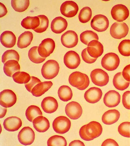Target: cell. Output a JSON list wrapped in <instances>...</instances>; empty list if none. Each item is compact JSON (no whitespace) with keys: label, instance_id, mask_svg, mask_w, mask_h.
Wrapping results in <instances>:
<instances>
[{"label":"cell","instance_id":"24","mask_svg":"<svg viewBox=\"0 0 130 146\" xmlns=\"http://www.w3.org/2000/svg\"><path fill=\"white\" fill-rule=\"evenodd\" d=\"M16 41L15 35L11 31H4L1 35V43L5 48H13L15 45Z\"/></svg>","mask_w":130,"mask_h":146},{"label":"cell","instance_id":"40","mask_svg":"<svg viewBox=\"0 0 130 146\" xmlns=\"http://www.w3.org/2000/svg\"><path fill=\"white\" fill-rule=\"evenodd\" d=\"M40 20V25L39 26L34 30L37 33H43L46 31L48 28L49 20L48 17L45 15H39L37 16Z\"/></svg>","mask_w":130,"mask_h":146},{"label":"cell","instance_id":"3","mask_svg":"<svg viewBox=\"0 0 130 146\" xmlns=\"http://www.w3.org/2000/svg\"><path fill=\"white\" fill-rule=\"evenodd\" d=\"M59 70L58 62L55 60H49L42 66L41 74L45 79H52L57 76Z\"/></svg>","mask_w":130,"mask_h":146},{"label":"cell","instance_id":"48","mask_svg":"<svg viewBox=\"0 0 130 146\" xmlns=\"http://www.w3.org/2000/svg\"><path fill=\"white\" fill-rule=\"evenodd\" d=\"M0 6H1V15L0 17L1 18L5 16L8 13V11L7 8L4 5L1 3H0Z\"/></svg>","mask_w":130,"mask_h":146},{"label":"cell","instance_id":"8","mask_svg":"<svg viewBox=\"0 0 130 146\" xmlns=\"http://www.w3.org/2000/svg\"><path fill=\"white\" fill-rule=\"evenodd\" d=\"M17 96L14 92L5 89L0 93V105L2 107L9 108L13 107L17 101Z\"/></svg>","mask_w":130,"mask_h":146},{"label":"cell","instance_id":"26","mask_svg":"<svg viewBox=\"0 0 130 146\" xmlns=\"http://www.w3.org/2000/svg\"><path fill=\"white\" fill-rule=\"evenodd\" d=\"M53 85V82L51 81L41 82L34 87L32 89L31 93L35 97H39L48 91Z\"/></svg>","mask_w":130,"mask_h":146},{"label":"cell","instance_id":"33","mask_svg":"<svg viewBox=\"0 0 130 146\" xmlns=\"http://www.w3.org/2000/svg\"><path fill=\"white\" fill-rule=\"evenodd\" d=\"M80 39L82 43L88 45L89 42L93 40L98 41L99 37L96 33L91 31H86L80 35Z\"/></svg>","mask_w":130,"mask_h":146},{"label":"cell","instance_id":"6","mask_svg":"<svg viewBox=\"0 0 130 146\" xmlns=\"http://www.w3.org/2000/svg\"><path fill=\"white\" fill-rule=\"evenodd\" d=\"M129 28L128 26L124 22L115 23L111 27L110 33L113 38L121 39L128 34Z\"/></svg>","mask_w":130,"mask_h":146},{"label":"cell","instance_id":"12","mask_svg":"<svg viewBox=\"0 0 130 146\" xmlns=\"http://www.w3.org/2000/svg\"><path fill=\"white\" fill-rule=\"evenodd\" d=\"M129 11L124 5L119 4L113 6L111 11L113 19L118 22H122L128 18Z\"/></svg>","mask_w":130,"mask_h":146},{"label":"cell","instance_id":"13","mask_svg":"<svg viewBox=\"0 0 130 146\" xmlns=\"http://www.w3.org/2000/svg\"><path fill=\"white\" fill-rule=\"evenodd\" d=\"M65 112L66 114L70 119L76 120L81 117L83 110L81 106L79 103L72 101L66 106Z\"/></svg>","mask_w":130,"mask_h":146},{"label":"cell","instance_id":"22","mask_svg":"<svg viewBox=\"0 0 130 146\" xmlns=\"http://www.w3.org/2000/svg\"><path fill=\"white\" fill-rule=\"evenodd\" d=\"M68 23L65 19L58 17L52 21L51 29L52 32L56 34H61L67 29Z\"/></svg>","mask_w":130,"mask_h":146},{"label":"cell","instance_id":"7","mask_svg":"<svg viewBox=\"0 0 130 146\" xmlns=\"http://www.w3.org/2000/svg\"><path fill=\"white\" fill-rule=\"evenodd\" d=\"M91 77L93 83L99 86H105L109 81L107 73L101 69H97L93 70L91 73Z\"/></svg>","mask_w":130,"mask_h":146},{"label":"cell","instance_id":"15","mask_svg":"<svg viewBox=\"0 0 130 146\" xmlns=\"http://www.w3.org/2000/svg\"><path fill=\"white\" fill-rule=\"evenodd\" d=\"M61 41L64 46L67 48H71L76 46L79 39L76 33L72 30H69L61 36Z\"/></svg>","mask_w":130,"mask_h":146},{"label":"cell","instance_id":"49","mask_svg":"<svg viewBox=\"0 0 130 146\" xmlns=\"http://www.w3.org/2000/svg\"><path fill=\"white\" fill-rule=\"evenodd\" d=\"M83 142L80 140H76L72 141L70 143L69 146H85Z\"/></svg>","mask_w":130,"mask_h":146},{"label":"cell","instance_id":"36","mask_svg":"<svg viewBox=\"0 0 130 146\" xmlns=\"http://www.w3.org/2000/svg\"><path fill=\"white\" fill-rule=\"evenodd\" d=\"M29 1H11V6L16 11L23 12L25 11L29 7Z\"/></svg>","mask_w":130,"mask_h":146},{"label":"cell","instance_id":"38","mask_svg":"<svg viewBox=\"0 0 130 146\" xmlns=\"http://www.w3.org/2000/svg\"><path fill=\"white\" fill-rule=\"evenodd\" d=\"M19 60L20 56L17 52L13 49L7 50L2 56V62L4 64L9 60H15L18 62Z\"/></svg>","mask_w":130,"mask_h":146},{"label":"cell","instance_id":"16","mask_svg":"<svg viewBox=\"0 0 130 146\" xmlns=\"http://www.w3.org/2000/svg\"><path fill=\"white\" fill-rule=\"evenodd\" d=\"M81 60L79 54L74 51H70L66 53L64 57V62L68 68L76 69L79 65Z\"/></svg>","mask_w":130,"mask_h":146},{"label":"cell","instance_id":"5","mask_svg":"<svg viewBox=\"0 0 130 146\" xmlns=\"http://www.w3.org/2000/svg\"><path fill=\"white\" fill-rule=\"evenodd\" d=\"M71 124L70 120L67 117L60 116L54 120L53 126L54 130L56 133L63 134L69 131Z\"/></svg>","mask_w":130,"mask_h":146},{"label":"cell","instance_id":"4","mask_svg":"<svg viewBox=\"0 0 130 146\" xmlns=\"http://www.w3.org/2000/svg\"><path fill=\"white\" fill-rule=\"evenodd\" d=\"M120 60L116 54L109 53L106 54L102 58L101 64L104 69L112 71L116 69L119 67Z\"/></svg>","mask_w":130,"mask_h":146},{"label":"cell","instance_id":"10","mask_svg":"<svg viewBox=\"0 0 130 146\" xmlns=\"http://www.w3.org/2000/svg\"><path fill=\"white\" fill-rule=\"evenodd\" d=\"M55 47V42L51 38L43 40L38 48L39 54L42 57L46 58L53 52Z\"/></svg>","mask_w":130,"mask_h":146},{"label":"cell","instance_id":"2","mask_svg":"<svg viewBox=\"0 0 130 146\" xmlns=\"http://www.w3.org/2000/svg\"><path fill=\"white\" fill-rule=\"evenodd\" d=\"M69 82L71 85L80 90L87 89L90 83L88 76L79 72H75L71 74L69 78Z\"/></svg>","mask_w":130,"mask_h":146},{"label":"cell","instance_id":"44","mask_svg":"<svg viewBox=\"0 0 130 146\" xmlns=\"http://www.w3.org/2000/svg\"><path fill=\"white\" fill-rule=\"evenodd\" d=\"M81 56L84 62L89 64H91L95 62L97 59L91 57L87 52V48H85L82 51Z\"/></svg>","mask_w":130,"mask_h":146},{"label":"cell","instance_id":"18","mask_svg":"<svg viewBox=\"0 0 130 146\" xmlns=\"http://www.w3.org/2000/svg\"><path fill=\"white\" fill-rule=\"evenodd\" d=\"M102 95V91L100 88L93 87L85 92L84 96L85 100L87 102L94 104L100 100Z\"/></svg>","mask_w":130,"mask_h":146},{"label":"cell","instance_id":"29","mask_svg":"<svg viewBox=\"0 0 130 146\" xmlns=\"http://www.w3.org/2000/svg\"><path fill=\"white\" fill-rule=\"evenodd\" d=\"M33 38V35L31 32L26 31L23 33L19 36L17 46L19 48L23 49L29 46Z\"/></svg>","mask_w":130,"mask_h":146},{"label":"cell","instance_id":"31","mask_svg":"<svg viewBox=\"0 0 130 146\" xmlns=\"http://www.w3.org/2000/svg\"><path fill=\"white\" fill-rule=\"evenodd\" d=\"M42 115V113L41 109L36 106H30L26 111V117L31 122H33L36 117Z\"/></svg>","mask_w":130,"mask_h":146},{"label":"cell","instance_id":"9","mask_svg":"<svg viewBox=\"0 0 130 146\" xmlns=\"http://www.w3.org/2000/svg\"><path fill=\"white\" fill-rule=\"evenodd\" d=\"M35 135L33 129L29 127H25L19 132L18 136L19 142L25 145H31L35 139Z\"/></svg>","mask_w":130,"mask_h":146},{"label":"cell","instance_id":"32","mask_svg":"<svg viewBox=\"0 0 130 146\" xmlns=\"http://www.w3.org/2000/svg\"><path fill=\"white\" fill-rule=\"evenodd\" d=\"M58 95L61 100L64 102H67L71 100L73 94L71 89L69 87L63 86L59 89Z\"/></svg>","mask_w":130,"mask_h":146},{"label":"cell","instance_id":"20","mask_svg":"<svg viewBox=\"0 0 130 146\" xmlns=\"http://www.w3.org/2000/svg\"><path fill=\"white\" fill-rule=\"evenodd\" d=\"M3 126L5 129L9 131H15L22 127V120L17 117L13 116L6 118L3 122Z\"/></svg>","mask_w":130,"mask_h":146},{"label":"cell","instance_id":"30","mask_svg":"<svg viewBox=\"0 0 130 146\" xmlns=\"http://www.w3.org/2000/svg\"><path fill=\"white\" fill-rule=\"evenodd\" d=\"M22 26L26 29L34 30L40 25V20L37 16L28 17L23 19L21 22Z\"/></svg>","mask_w":130,"mask_h":146},{"label":"cell","instance_id":"17","mask_svg":"<svg viewBox=\"0 0 130 146\" xmlns=\"http://www.w3.org/2000/svg\"><path fill=\"white\" fill-rule=\"evenodd\" d=\"M121 96L119 92L115 90H110L106 93L104 96L103 102L106 106L113 108L119 104Z\"/></svg>","mask_w":130,"mask_h":146},{"label":"cell","instance_id":"45","mask_svg":"<svg viewBox=\"0 0 130 146\" xmlns=\"http://www.w3.org/2000/svg\"><path fill=\"white\" fill-rule=\"evenodd\" d=\"M122 103L124 107L130 110V91H127L123 94Z\"/></svg>","mask_w":130,"mask_h":146},{"label":"cell","instance_id":"37","mask_svg":"<svg viewBox=\"0 0 130 146\" xmlns=\"http://www.w3.org/2000/svg\"><path fill=\"white\" fill-rule=\"evenodd\" d=\"M92 11L91 8L86 7L80 11L79 15L80 22L82 23H86L89 22L91 19Z\"/></svg>","mask_w":130,"mask_h":146},{"label":"cell","instance_id":"19","mask_svg":"<svg viewBox=\"0 0 130 146\" xmlns=\"http://www.w3.org/2000/svg\"><path fill=\"white\" fill-rule=\"evenodd\" d=\"M87 48L89 55L93 58L100 57L103 52V44L96 40H93L90 42Z\"/></svg>","mask_w":130,"mask_h":146},{"label":"cell","instance_id":"42","mask_svg":"<svg viewBox=\"0 0 130 146\" xmlns=\"http://www.w3.org/2000/svg\"><path fill=\"white\" fill-rule=\"evenodd\" d=\"M118 131L124 137L130 138V122H125L120 124L118 127Z\"/></svg>","mask_w":130,"mask_h":146},{"label":"cell","instance_id":"50","mask_svg":"<svg viewBox=\"0 0 130 146\" xmlns=\"http://www.w3.org/2000/svg\"><path fill=\"white\" fill-rule=\"evenodd\" d=\"M7 112L6 108L1 107V118H3L5 116Z\"/></svg>","mask_w":130,"mask_h":146},{"label":"cell","instance_id":"25","mask_svg":"<svg viewBox=\"0 0 130 146\" xmlns=\"http://www.w3.org/2000/svg\"><path fill=\"white\" fill-rule=\"evenodd\" d=\"M120 113L117 110H110L103 114L102 121L103 123L107 125H111L117 122L120 117Z\"/></svg>","mask_w":130,"mask_h":146},{"label":"cell","instance_id":"28","mask_svg":"<svg viewBox=\"0 0 130 146\" xmlns=\"http://www.w3.org/2000/svg\"><path fill=\"white\" fill-rule=\"evenodd\" d=\"M130 83V82L126 81L123 77L122 72L117 73L113 77V86L118 90L123 91L126 90L128 88Z\"/></svg>","mask_w":130,"mask_h":146},{"label":"cell","instance_id":"11","mask_svg":"<svg viewBox=\"0 0 130 146\" xmlns=\"http://www.w3.org/2000/svg\"><path fill=\"white\" fill-rule=\"evenodd\" d=\"M93 29L98 32L105 31L109 26V21L106 16L98 15L94 16L91 22Z\"/></svg>","mask_w":130,"mask_h":146},{"label":"cell","instance_id":"46","mask_svg":"<svg viewBox=\"0 0 130 146\" xmlns=\"http://www.w3.org/2000/svg\"><path fill=\"white\" fill-rule=\"evenodd\" d=\"M122 75L126 81L130 82V64L125 67L123 70Z\"/></svg>","mask_w":130,"mask_h":146},{"label":"cell","instance_id":"34","mask_svg":"<svg viewBox=\"0 0 130 146\" xmlns=\"http://www.w3.org/2000/svg\"><path fill=\"white\" fill-rule=\"evenodd\" d=\"M38 46H35L31 48L28 52V56L29 59L32 62L36 64H39L44 62L46 58L41 57L39 54L38 48Z\"/></svg>","mask_w":130,"mask_h":146},{"label":"cell","instance_id":"21","mask_svg":"<svg viewBox=\"0 0 130 146\" xmlns=\"http://www.w3.org/2000/svg\"><path fill=\"white\" fill-rule=\"evenodd\" d=\"M41 107L45 112L51 114L57 110L58 104L57 101L55 98L48 96L42 100Z\"/></svg>","mask_w":130,"mask_h":146},{"label":"cell","instance_id":"27","mask_svg":"<svg viewBox=\"0 0 130 146\" xmlns=\"http://www.w3.org/2000/svg\"><path fill=\"white\" fill-rule=\"evenodd\" d=\"M4 72L7 76L13 77L15 73L20 72V66L18 62L15 60H9L4 64Z\"/></svg>","mask_w":130,"mask_h":146},{"label":"cell","instance_id":"39","mask_svg":"<svg viewBox=\"0 0 130 146\" xmlns=\"http://www.w3.org/2000/svg\"><path fill=\"white\" fill-rule=\"evenodd\" d=\"M67 140L63 136L55 135L49 138L47 141L48 146H67Z\"/></svg>","mask_w":130,"mask_h":146},{"label":"cell","instance_id":"23","mask_svg":"<svg viewBox=\"0 0 130 146\" xmlns=\"http://www.w3.org/2000/svg\"><path fill=\"white\" fill-rule=\"evenodd\" d=\"M34 128L39 133H44L50 127V123L48 119L42 116L36 117L33 122Z\"/></svg>","mask_w":130,"mask_h":146},{"label":"cell","instance_id":"1","mask_svg":"<svg viewBox=\"0 0 130 146\" xmlns=\"http://www.w3.org/2000/svg\"><path fill=\"white\" fill-rule=\"evenodd\" d=\"M102 132L103 128L100 123L96 121H92L82 126L79 133L83 140L88 141L99 137Z\"/></svg>","mask_w":130,"mask_h":146},{"label":"cell","instance_id":"41","mask_svg":"<svg viewBox=\"0 0 130 146\" xmlns=\"http://www.w3.org/2000/svg\"><path fill=\"white\" fill-rule=\"evenodd\" d=\"M119 52L122 55L130 56V40H124L120 43L118 48Z\"/></svg>","mask_w":130,"mask_h":146},{"label":"cell","instance_id":"47","mask_svg":"<svg viewBox=\"0 0 130 146\" xmlns=\"http://www.w3.org/2000/svg\"><path fill=\"white\" fill-rule=\"evenodd\" d=\"M117 143L112 139H108L104 141L101 146H119Z\"/></svg>","mask_w":130,"mask_h":146},{"label":"cell","instance_id":"14","mask_svg":"<svg viewBox=\"0 0 130 146\" xmlns=\"http://www.w3.org/2000/svg\"><path fill=\"white\" fill-rule=\"evenodd\" d=\"M79 8L74 1H68L64 2L61 6L60 11L62 15L68 18L74 17L77 15Z\"/></svg>","mask_w":130,"mask_h":146},{"label":"cell","instance_id":"35","mask_svg":"<svg viewBox=\"0 0 130 146\" xmlns=\"http://www.w3.org/2000/svg\"><path fill=\"white\" fill-rule=\"evenodd\" d=\"M13 78L14 81L16 83L19 84H26L30 81L31 77L27 72H18L13 75Z\"/></svg>","mask_w":130,"mask_h":146},{"label":"cell","instance_id":"43","mask_svg":"<svg viewBox=\"0 0 130 146\" xmlns=\"http://www.w3.org/2000/svg\"><path fill=\"white\" fill-rule=\"evenodd\" d=\"M41 81L37 78L34 76H31L30 81L25 84V86L27 90L31 93L32 89L34 87L39 83H41Z\"/></svg>","mask_w":130,"mask_h":146}]
</instances>
